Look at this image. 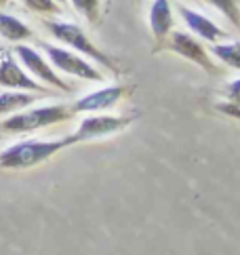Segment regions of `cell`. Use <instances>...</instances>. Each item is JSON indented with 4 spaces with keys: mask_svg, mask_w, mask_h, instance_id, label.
<instances>
[{
    "mask_svg": "<svg viewBox=\"0 0 240 255\" xmlns=\"http://www.w3.org/2000/svg\"><path fill=\"white\" fill-rule=\"evenodd\" d=\"M70 139H30L19 141L6 148L0 154V167L2 169H32L40 162L49 160L57 152L70 148Z\"/></svg>",
    "mask_w": 240,
    "mask_h": 255,
    "instance_id": "6da1fadb",
    "label": "cell"
},
{
    "mask_svg": "<svg viewBox=\"0 0 240 255\" xmlns=\"http://www.w3.org/2000/svg\"><path fill=\"white\" fill-rule=\"evenodd\" d=\"M70 114L72 110H68L61 104L38 106V108H32V110L15 112L13 116H8L6 121L0 123V129L6 133H30V131L42 129V127H51L55 123L68 121Z\"/></svg>",
    "mask_w": 240,
    "mask_h": 255,
    "instance_id": "7a4b0ae2",
    "label": "cell"
},
{
    "mask_svg": "<svg viewBox=\"0 0 240 255\" xmlns=\"http://www.w3.org/2000/svg\"><path fill=\"white\" fill-rule=\"evenodd\" d=\"M137 114L131 116H112V114H89L87 118H82L78 129L72 135H68L70 143H82V141H93L99 137H110L120 131H124L128 125L135 121Z\"/></svg>",
    "mask_w": 240,
    "mask_h": 255,
    "instance_id": "3957f363",
    "label": "cell"
},
{
    "mask_svg": "<svg viewBox=\"0 0 240 255\" xmlns=\"http://www.w3.org/2000/svg\"><path fill=\"white\" fill-rule=\"evenodd\" d=\"M47 28L49 32L57 38L59 42L63 44H68L70 49H74L76 53H82V55H87L89 59H93L97 63H101L104 68H110V70H116L114 66V61L110 59L106 53H101L93 42H91L87 38V34L82 32L78 25H74V23H66V21H49L47 23Z\"/></svg>",
    "mask_w": 240,
    "mask_h": 255,
    "instance_id": "277c9868",
    "label": "cell"
},
{
    "mask_svg": "<svg viewBox=\"0 0 240 255\" xmlns=\"http://www.w3.org/2000/svg\"><path fill=\"white\" fill-rule=\"evenodd\" d=\"M42 49L47 51V55L53 63L55 70L63 72V74H70V76H76L82 80H93V83H104V74L89 63L85 57L76 55L74 51L68 49H59V47H51V44H42Z\"/></svg>",
    "mask_w": 240,
    "mask_h": 255,
    "instance_id": "5b68a950",
    "label": "cell"
},
{
    "mask_svg": "<svg viewBox=\"0 0 240 255\" xmlns=\"http://www.w3.org/2000/svg\"><path fill=\"white\" fill-rule=\"evenodd\" d=\"M128 93V89L124 85H110L104 89H97L93 93H89L85 97H80L76 104L72 106L74 114L80 112H89V114H99L106 110H112L118 106V102Z\"/></svg>",
    "mask_w": 240,
    "mask_h": 255,
    "instance_id": "8992f818",
    "label": "cell"
},
{
    "mask_svg": "<svg viewBox=\"0 0 240 255\" xmlns=\"http://www.w3.org/2000/svg\"><path fill=\"white\" fill-rule=\"evenodd\" d=\"M15 53H17V57H19V61L23 63V66L30 70L36 78H40L42 83H47V85L59 89V91H66V93H70V91H72L70 85L63 83L57 72L51 68V63L44 61L40 53H36L32 47H23V44H19V47L15 49Z\"/></svg>",
    "mask_w": 240,
    "mask_h": 255,
    "instance_id": "52a82bcc",
    "label": "cell"
},
{
    "mask_svg": "<svg viewBox=\"0 0 240 255\" xmlns=\"http://www.w3.org/2000/svg\"><path fill=\"white\" fill-rule=\"evenodd\" d=\"M169 49L175 51L177 55L186 57L188 61H192V63H196V66H200L205 72H209V74L217 72V68L213 66V61H211V57H209V53L202 49V44H200L198 40H194L190 34L175 32V34L171 36Z\"/></svg>",
    "mask_w": 240,
    "mask_h": 255,
    "instance_id": "ba28073f",
    "label": "cell"
},
{
    "mask_svg": "<svg viewBox=\"0 0 240 255\" xmlns=\"http://www.w3.org/2000/svg\"><path fill=\"white\" fill-rule=\"evenodd\" d=\"M0 85L8 89H27V91H34V93L44 91V87L27 76L23 68L13 57H4L0 61Z\"/></svg>",
    "mask_w": 240,
    "mask_h": 255,
    "instance_id": "9c48e42d",
    "label": "cell"
},
{
    "mask_svg": "<svg viewBox=\"0 0 240 255\" xmlns=\"http://www.w3.org/2000/svg\"><path fill=\"white\" fill-rule=\"evenodd\" d=\"M179 13L183 17V21L188 23V28L196 34L198 38L209 40V42H217L221 38H226V32L221 28H217V25L211 19H207L205 15L192 11V8H188V6H179Z\"/></svg>",
    "mask_w": 240,
    "mask_h": 255,
    "instance_id": "30bf717a",
    "label": "cell"
},
{
    "mask_svg": "<svg viewBox=\"0 0 240 255\" xmlns=\"http://www.w3.org/2000/svg\"><path fill=\"white\" fill-rule=\"evenodd\" d=\"M173 28V13L169 0H154L150 8V30L156 40H164Z\"/></svg>",
    "mask_w": 240,
    "mask_h": 255,
    "instance_id": "8fae6325",
    "label": "cell"
},
{
    "mask_svg": "<svg viewBox=\"0 0 240 255\" xmlns=\"http://www.w3.org/2000/svg\"><path fill=\"white\" fill-rule=\"evenodd\" d=\"M36 102V95L21 93V91H8V93L0 95V114H15L25 110L27 106Z\"/></svg>",
    "mask_w": 240,
    "mask_h": 255,
    "instance_id": "7c38bea8",
    "label": "cell"
},
{
    "mask_svg": "<svg viewBox=\"0 0 240 255\" xmlns=\"http://www.w3.org/2000/svg\"><path fill=\"white\" fill-rule=\"evenodd\" d=\"M0 34H2L6 40H11V42H19V40H27V38H30L32 30L27 28L23 21L17 19V17L0 13Z\"/></svg>",
    "mask_w": 240,
    "mask_h": 255,
    "instance_id": "4fadbf2b",
    "label": "cell"
},
{
    "mask_svg": "<svg viewBox=\"0 0 240 255\" xmlns=\"http://www.w3.org/2000/svg\"><path fill=\"white\" fill-rule=\"evenodd\" d=\"M213 55L224 61L226 66L230 68H236L240 70V42H226V44H215L213 49Z\"/></svg>",
    "mask_w": 240,
    "mask_h": 255,
    "instance_id": "5bb4252c",
    "label": "cell"
},
{
    "mask_svg": "<svg viewBox=\"0 0 240 255\" xmlns=\"http://www.w3.org/2000/svg\"><path fill=\"white\" fill-rule=\"evenodd\" d=\"M217 108L228 112V114L236 116V118H240V78L226 87V102L217 104Z\"/></svg>",
    "mask_w": 240,
    "mask_h": 255,
    "instance_id": "9a60e30c",
    "label": "cell"
},
{
    "mask_svg": "<svg viewBox=\"0 0 240 255\" xmlns=\"http://www.w3.org/2000/svg\"><path fill=\"white\" fill-rule=\"evenodd\" d=\"M207 2L224 13L232 25L240 28V0H207Z\"/></svg>",
    "mask_w": 240,
    "mask_h": 255,
    "instance_id": "2e32d148",
    "label": "cell"
},
{
    "mask_svg": "<svg viewBox=\"0 0 240 255\" xmlns=\"http://www.w3.org/2000/svg\"><path fill=\"white\" fill-rule=\"evenodd\" d=\"M78 13H82L89 21L97 19V8H99V0H70Z\"/></svg>",
    "mask_w": 240,
    "mask_h": 255,
    "instance_id": "e0dca14e",
    "label": "cell"
},
{
    "mask_svg": "<svg viewBox=\"0 0 240 255\" xmlns=\"http://www.w3.org/2000/svg\"><path fill=\"white\" fill-rule=\"evenodd\" d=\"M27 8H32L36 13H44V15H53L59 13V4L55 0H23Z\"/></svg>",
    "mask_w": 240,
    "mask_h": 255,
    "instance_id": "ac0fdd59",
    "label": "cell"
},
{
    "mask_svg": "<svg viewBox=\"0 0 240 255\" xmlns=\"http://www.w3.org/2000/svg\"><path fill=\"white\" fill-rule=\"evenodd\" d=\"M2 59H4V49L0 47V61H2Z\"/></svg>",
    "mask_w": 240,
    "mask_h": 255,
    "instance_id": "d6986e66",
    "label": "cell"
},
{
    "mask_svg": "<svg viewBox=\"0 0 240 255\" xmlns=\"http://www.w3.org/2000/svg\"><path fill=\"white\" fill-rule=\"evenodd\" d=\"M55 2H57V4H63V2H66V0H55Z\"/></svg>",
    "mask_w": 240,
    "mask_h": 255,
    "instance_id": "ffe728a7",
    "label": "cell"
},
{
    "mask_svg": "<svg viewBox=\"0 0 240 255\" xmlns=\"http://www.w3.org/2000/svg\"><path fill=\"white\" fill-rule=\"evenodd\" d=\"M4 2H6V0H0V4H4Z\"/></svg>",
    "mask_w": 240,
    "mask_h": 255,
    "instance_id": "44dd1931",
    "label": "cell"
}]
</instances>
